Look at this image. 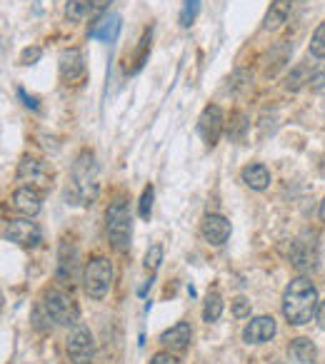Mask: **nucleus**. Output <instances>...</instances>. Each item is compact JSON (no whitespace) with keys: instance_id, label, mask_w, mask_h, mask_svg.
Here are the masks:
<instances>
[{"instance_id":"obj_1","label":"nucleus","mask_w":325,"mask_h":364,"mask_svg":"<svg viewBox=\"0 0 325 364\" xmlns=\"http://www.w3.org/2000/svg\"><path fill=\"white\" fill-rule=\"evenodd\" d=\"M283 315L290 324H308L318 315V290L313 282L298 277L285 287Z\"/></svg>"},{"instance_id":"obj_2","label":"nucleus","mask_w":325,"mask_h":364,"mask_svg":"<svg viewBox=\"0 0 325 364\" xmlns=\"http://www.w3.org/2000/svg\"><path fill=\"white\" fill-rule=\"evenodd\" d=\"M98 192V165L93 152H83L73 170V197L80 205H88Z\"/></svg>"},{"instance_id":"obj_3","label":"nucleus","mask_w":325,"mask_h":364,"mask_svg":"<svg viewBox=\"0 0 325 364\" xmlns=\"http://www.w3.org/2000/svg\"><path fill=\"white\" fill-rule=\"evenodd\" d=\"M110 282H113V264L105 257H93L83 269V285L85 292L93 299H103L108 294Z\"/></svg>"},{"instance_id":"obj_4","label":"nucleus","mask_w":325,"mask_h":364,"mask_svg":"<svg viewBox=\"0 0 325 364\" xmlns=\"http://www.w3.org/2000/svg\"><path fill=\"white\" fill-rule=\"evenodd\" d=\"M130 235H133V220L130 209H128L126 200H115L108 207V237L113 247L118 250H128L130 247Z\"/></svg>"},{"instance_id":"obj_5","label":"nucleus","mask_w":325,"mask_h":364,"mask_svg":"<svg viewBox=\"0 0 325 364\" xmlns=\"http://www.w3.org/2000/svg\"><path fill=\"white\" fill-rule=\"evenodd\" d=\"M66 349L73 364H93V357H96L93 337L83 324H75V327H73V332L66 340Z\"/></svg>"},{"instance_id":"obj_6","label":"nucleus","mask_w":325,"mask_h":364,"mask_svg":"<svg viewBox=\"0 0 325 364\" xmlns=\"http://www.w3.org/2000/svg\"><path fill=\"white\" fill-rule=\"evenodd\" d=\"M45 312H48V319H53L55 324H66V327L78 324V307L63 292H50L45 297Z\"/></svg>"},{"instance_id":"obj_7","label":"nucleus","mask_w":325,"mask_h":364,"mask_svg":"<svg viewBox=\"0 0 325 364\" xmlns=\"http://www.w3.org/2000/svg\"><path fill=\"white\" fill-rule=\"evenodd\" d=\"M50 177H53V173H50V168L45 165L43 160H36V157H25L23 162H20L18 168V180L20 182H25L28 187H48L50 185Z\"/></svg>"},{"instance_id":"obj_8","label":"nucleus","mask_w":325,"mask_h":364,"mask_svg":"<svg viewBox=\"0 0 325 364\" xmlns=\"http://www.w3.org/2000/svg\"><path fill=\"white\" fill-rule=\"evenodd\" d=\"M198 132L203 135L205 145L213 148L220 140V132H223V110L218 105H208L198 120Z\"/></svg>"},{"instance_id":"obj_9","label":"nucleus","mask_w":325,"mask_h":364,"mask_svg":"<svg viewBox=\"0 0 325 364\" xmlns=\"http://www.w3.org/2000/svg\"><path fill=\"white\" fill-rule=\"evenodd\" d=\"M6 237L23 247H36L40 242V227L31 220H10L6 227Z\"/></svg>"},{"instance_id":"obj_10","label":"nucleus","mask_w":325,"mask_h":364,"mask_svg":"<svg viewBox=\"0 0 325 364\" xmlns=\"http://www.w3.org/2000/svg\"><path fill=\"white\" fill-rule=\"evenodd\" d=\"M275 335V319L273 317H255L243 329V340L245 345H265Z\"/></svg>"},{"instance_id":"obj_11","label":"nucleus","mask_w":325,"mask_h":364,"mask_svg":"<svg viewBox=\"0 0 325 364\" xmlns=\"http://www.w3.org/2000/svg\"><path fill=\"white\" fill-rule=\"evenodd\" d=\"M13 207L18 209L20 215L25 217H36L38 212H40L43 207V195L40 190H36V187H18V190L13 192Z\"/></svg>"},{"instance_id":"obj_12","label":"nucleus","mask_w":325,"mask_h":364,"mask_svg":"<svg viewBox=\"0 0 325 364\" xmlns=\"http://www.w3.org/2000/svg\"><path fill=\"white\" fill-rule=\"evenodd\" d=\"M85 72V60H83V53L75 48L70 50H63L61 55V78L66 83H75V80L83 78Z\"/></svg>"},{"instance_id":"obj_13","label":"nucleus","mask_w":325,"mask_h":364,"mask_svg":"<svg viewBox=\"0 0 325 364\" xmlns=\"http://www.w3.org/2000/svg\"><path fill=\"white\" fill-rule=\"evenodd\" d=\"M203 237L211 245H223L225 239L230 237V222L223 215H208L203 220Z\"/></svg>"},{"instance_id":"obj_14","label":"nucleus","mask_w":325,"mask_h":364,"mask_svg":"<svg viewBox=\"0 0 325 364\" xmlns=\"http://www.w3.org/2000/svg\"><path fill=\"white\" fill-rule=\"evenodd\" d=\"M193 332H190V324L188 322H178L170 329H165L160 335V345H165L168 349H186L188 342H190Z\"/></svg>"},{"instance_id":"obj_15","label":"nucleus","mask_w":325,"mask_h":364,"mask_svg":"<svg viewBox=\"0 0 325 364\" xmlns=\"http://www.w3.org/2000/svg\"><path fill=\"white\" fill-rule=\"evenodd\" d=\"M288 15H290V0H275V3H271V8H268V13H265L263 18V30H278L288 20Z\"/></svg>"},{"instance_id":"obj_16","label":"nucleus","mask_w":325,"mask_h":364,"mask_svg":"<svg viewBox=\"0 0 325 364\" xmlns=\"http://www.w3.org/2000/svg\"><path fill=\"white\" fill-rule=\"evenodd\" d=\"M75 272H78V250L73 245H63L61 247V264H58V275L63 282L75 280Z\"/></svg>"},{"instance_id":"obj_17","label":"nucleus","mask_w":325,"mask_h":364,"mask_svg":"<svg viewBox=\"0 0 325 364\" xmlns=\"http://www.w3.org/2000/svg\"><path fill=\"white\" fill-rule=\"evenodd\" d=\"M243 182H245L250 190H265V187L271 185V173H268V168L265 165H248V168H243Z\"/></svg>"},{"instance_id":"obj_18","label":"nucleus","mask_w":325,"mask_h":364,"mask_svg":"<svg viewBox=\"0 0 325 364\" xmlns=\"http://www.w3.org/2000/svg\"><path fill=\"white\" fill-rule=\"evenodd\" d=\"M288 352L295 362H301V364H310V362H315V357H318L315 345L310 340H305V337H298V340L290 342Z\"/></svg>"},{"instance_id":"obj_19","label":"nucleus","mask_w":325,"mask_h":364,"mask_svg":"<svg viewBox=\"0 0 325 364\" xmlns=\"http://www.w3.org/2000/svg\"><path fill=\"white\" fill-rule=\"evenodd\" d=\"M118 30H121V18H118V15H110V18L100 20L96 28H91V35L100 38V40L105 42H113L115 35H118Z\"/></svg>"},{"instance_id":"obj_20","label":"nucleus","mask_w":325,"mask_h":364,"mask_svg":"<svg viewBox=\"0 0 325 364\" xmlns=\"http://www.w3.org/2000/svg\"><path fill=\"white\" fill-rule=\"evenodd\" d=\"M223 315V299H220V294H208V299H205V310H203V319L205 322H216L218 317Z\"/></svg>"},{"instance_id":"obj_21","label":"nucleus","mask_w":325,"mask_h":364,"mask_svg":"<svg viewBox=\"0 0 325 364\" xmlns=\"http://www.w3.org/2000/svg\"><path fill=\"white\" fill-rule=\"evenodd\" d=\"M91 10V0H68L66 6V18L70 23H78V20L85 18V13Z\"/></svg>"},{"instance_id":"obj_22","label":"nucleus","mask_w":325,"mask_h":364,"mask_svg":"<svg viewBox=\"0 0 325 364\" xmlns=\"http://www.w3.org/2000/svg\"><path fill=\"white\" fill-rule=\"evenodd\" d=\"M310 55L313 58H325V20L315 28L313 38H310Z\"/></svg>"},{"instance_id":"obj_23","label":"nucleus","mask_w":325,"mask_h":364,"mask_svg":"<svg viewBox=\"0 0 325 364\" xmlns=\"http://www.w3.org/2000/svg\"><path fill=\"white\" fill-rule=\"evenodd\" d=\"M198 8H200V0H183V10H181V25L183 28H190L198 15Z\"/></svg>"},{"instance_id":"obj_24","label":"nucleus","mask_w":325,"mask_h":364,"mask_svg":"<svg viewBox=\"0 0 325 364\" xmlns=\"http://www.w3.org/2000/svg\"><path fill=\"white\" fill-rule=\"evenodd\" d=\"M153 197H156V192H153V185H148L143 190V195H140V217H143V220H151Z\"/></svg>"},{"instance_id":"obj_25","label":"nucleus","mask_w":325,"mask_h":364,"mask_svg":"<svg viewBox=\"0 0 325 364\" xmlns=\"http://www.w3.org/2000/svg\"><path fill=\"white\" fill-rule=\"evenodd\" d=\"M160 260H162V247L153 245L151 250H148V255H145V269H148V272H156Z\"/></svg>"},{"instance_id":"obj_26","label":"nucleus","mask_w":325,"mask_h":364,"mask_svg":"<svg viewBox=\"0 0 325 364\" xmlns=\"http://www.w3.org/2000/svg\"><path fill=\"white\" fill-rule=\"evenodd\" d=\"M310 90L318 93V95H325V65H320L318 70L310 75Z\"/></svg>"},{"instance_id":"obj_27","label":"nucleus","mask_w":325,"mask_h":364,"mask_svg":"<svg viewBox=\"0 0 325 364\" xmlns=\"http://www.w3.org/2000/svg\"><path fill=\"white\" fill-rule=\"evenodd\" d=\"M40 55H43V50L38 48V45H33V48H25L23 53H20V63H23V65H36L38 60H40Z\"/></svg>"},{"instance_id":"obj_28","label":"nucleus","mask_w":325,"mask_h":364,"mask_svg":"<svg viewBox=\"0 0 325 364\" xmlns=\"http://www.w3.org/2000/svg\"><path fill=\"white\" fill-rule=\"evenodd\" d=\"M233 317H238V319H245V317H250V302H248L245 297H238L233 302Z\"/></svg>"},{"instance_id":"obj_29","label":"nucleus","mask_w":325,"mask_h":364,"mask_svg":"<svg viewBox=\"0 0 325 364\" xmlns=\"http://www.w3.org/2000/svg\"><path fill=\"white\" fill-rule=\"evenodd\" d=\"M303 78H305V70H298V72H293V75H290L288 78V90H298L303 85Z\"/></svg>"},{"instance_id":"obj_30","label":"nucleus","mask_w":325,"mask_h":364,"mask_svg":"<svg viewBox=\"0 0 325 364\" xmlns=\"http://www.w3.org/2000/svg\"><path fill=\"white\" fill-rule=\"evenodd\" d=\"M151 364H178V359H175L170 352H158L156 357L151 359Z\"/></svg>"},{"instance_id":"obj_31","label":"nucleus","mask_w":325,"mask_h":364,"mask_svg":"<svg viewBox=\"0 0 325 364\" xmlns=\"http://www.w3.org/2000/svg\"><path fill=\"white\" fill-rule=\"evenodd\" d=\"M108 6H110V0H91V13L98 15V13H103Z\"/></svg>"},{"instance_id":"obj_32","label":"nucleus","mask_w":325,"mask_h":364,"mask_svg":"<svg viewBox=\"0 0 325 364\" xmlns=\"http://www.w3.org/2000/svg\"><path fill=\"white\" fill-rule=\"evenodd\" d=\"M315 317H318L320 327L325 329V299H323V302H320V305H318V315H315Z\"/></svg>"},{"instance_id":"obj_33","label":"nucleus","mask_w":325,"mask_h":364,"mask_svg":"<svg viewBox=\"0 0 325 364\" xmlns=\"http://www.w3.org/2000/svg\"><path fill=\"white\" fill-rule=\"evenodd\" d=\"M18 95H20V97H23V100H25V105H28V108H33V110H36V108H38V102H36V100H33V97H28V95H25L23 90H18Z\"/></svg>"},{"instance_id":"obj_34","label":"nucleus","mask_w":325,"mask_h":364,"mask_svg":"<svg viewBox=\"0 0 325 364\" xmlns=\"http://www.w3.org/2000/svg\"><path fill=\"white\" fill-rule=\"evenodd\" d=\"M320 220L325 222V200H323V205H320Z\"/></svg>"},{"instance_id":"obj_35","label":"nucleus","mask_w":325,"mask_h":364,"mask_svg":"<svg viewBox=\"0 0 325 364\" xmlns=\"http://www.w3.org/2000/svg\"><path fill=\"white\" fill-rule=\"evenodd\" d=\"M273 364H283V362H273Z\"/></svg>"}]
</instances>
